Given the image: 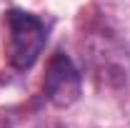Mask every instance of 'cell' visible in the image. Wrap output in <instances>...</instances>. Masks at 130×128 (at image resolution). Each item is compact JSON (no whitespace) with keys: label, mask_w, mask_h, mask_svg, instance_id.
<instances>
[{"label":"cell","mask_w":130,"mask_h":128,"mask_svg":"<svg viewBox=\"0 0 130 128\" xmlns=\"http://www.w3.org/2000/svg\"><path fill=\"white\" fill-rule=\"evenodd\" d=\"M5 53L15 70H30L48 43V25L32 13L10 8L5 18Z\"/></svg>","instance_id":"1"},{"label":"cell","mask_w":130,"mask_h":128,"mask_svg":"<svg viewBox=\"0 0 130 128\" xmlns=\"http://www.w3.org/2000/svg\"><path fill=\"white\" fill-rule=\"evenodd\" d=\"M83 93V75L78 65L73 63L70 55L63 50L53 53L45 68V80H43V96L48 98L55 108H68L73 106Z\"/></svg>","instance_id":"2"}]
</instances>
